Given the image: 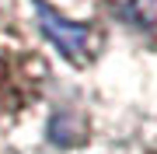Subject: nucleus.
I'll list each match as a JSON object with an SVG mask.
<instances>
[{"label": "nucleus", "instance_id": "nucleus-2", "mask_svg": "<svg viewBox=\"0 0 157 154\" xmlns=\"http://www.w3.org/2000/svg\"><path fill=\"white\" fill-rule=\"evenodd\" d=\"M42 25H45V32L59 42V49L67 53L73 63H87L91 60V35H87V28H70V25L56 21L45 7H42Z\"/></svg>", "mask_w": 157, "mask_h": 154}, {"label": "nucleus", "instance_id": "nucleus-1", "mask_svg": "<svg viewBox=\"0 0 157 154\" xmlns=\"http://www.w3.org/2000/svg\"><path fill=\"white\" fill-rule=\"evenodd\" d=\"M45 84H49L45 56L14 21L0 18V133L14 130L42 102Z\"/></svg>", "mask_w": 157, "mask_h": 154}, {"label": "nucleus", "instance_id": "nucleus-4", "mask_svg": "<svg viewBox=\"0 0 157 154\" xmlns=\"http://www.w3.org/2000/svg\"><path fill=\"white\" fill-rule=\"evenodd\" d=\"M147 154H157V140H154V144H150V147H147Z\"/></svg>", "mask_w": 157, "mask_h": 154}, {"label": "nucleus", "instance_id": "nucleus-3", "mask_svg": "<svg viewBox=\"0 0 157 154\" xmlns=\"http://www.w3.org/2000/svg\"><path fill=\"white\" fill-rule=\"evenodd\" d=\"M126 18L143 32L157 35V0H126Z\"/></svg>", "mask_w": 157, "mask_h": 154}]
</instances>
